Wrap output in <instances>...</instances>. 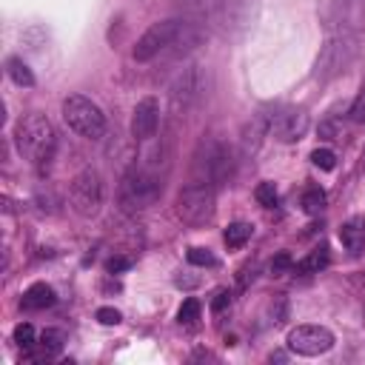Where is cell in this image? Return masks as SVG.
I'll use <instances>...</instances> for the list:
<instances>
[{"mask_svg":"<svg viewBox=\"0 0 365 365\" xmlns=\"http://www.w3.org/2000/svg\"><path fill=\"white\" fill-rule=\"evenodd\" d=\"M9 77H11L17 86H26V88L34 86V74H31V68H29L20 57H11V60H9Z\"/></svg>","mask_w":365,"mask_h":365,"instance_id":"21","label":"cell"},{"mask_svg":"<svg viewBox=\"0 0 365 365\" xmlns=\"http://www.w3.org/2000/svg\"><path fill=\"white\" fill-rule=\"evenodd\" d=\"M254 197H257V202L262 208H274L277 205V188H274V182H259L254 188Z\"/></svg>","mask_w":365,"mask_h":365,"instance_id":"24","label":"cell"},{"mask_svg":"<svg viewBox=\"0 0 365 365\" xmlns=\"http://www.w3.org/2000/svg\"><path fill=\"white\" fill-rule=\"evenodd\" d=\"M288 348L299 356H319L334 348V334L322 325H297L288 331Z\"/></svg>","mask_w":365,"mask_h":365,"instance_id":"8","label":"cell"},{"mask_svg":"<svg viewBox=\"0 0 365 365\" xmlns=\"http://www.w3.org/2000/svg\"><path fill=\"white\" fill-rule=\"evenodd\" d=\"M97 322H103V325H117L123 317H120V311L117 308H97Z\"/></svg>","mask_w":365,"mask_h":365,"instance_id":"30","label":"cell"},{"mask_svg":"<svg viewBox=\"0 0 365 365\" xmlns=\"http://www.w3.org/2000/svg\"><path fill=\"white\" fill-rule=\"evenodd\" d=\"M302 211L305 214H319L322 208H325V191L319 188V185H311V188H305L302 191Z\"/></svg>","mask_w":365,"mask_h":365,"instance_id":"20","label":"cell"},{"mask_svg":"<svg viewBox=\"0 0 365 365\" xmlns=\"http://www.w3.org/2000/svg\"><path fill=\"white\" fill-rule=\"evenodd\" d=\"M331 11H334V23L342 26V34L345 29H359L362 20H365V0H331Z\"/></svg>","mask_w":365,"mask_h":365,"instance_id":"13","label":"cell"},{"mask_svg":"<svg viewBox=\"0 0 365 365\" xmlns=\"http://www.w3.org/2000/svg\"><path fill=\"white\" fill-rule=\"evenodd\" d=\"M328 262H331V251H328V245H317V248L308 251L294 268H297L299 274H317V271H322Z\"/></svg>","mask_w":365,"mask_h":365,"instance_id":"18","label":"cell"},{"mask_svg":"<svg viewBox=\"0 0 365 365\" xmlns=\"http://www.w3.org/2000/svg\"><path fill=\"white\" fill-rule=\"evenodd\" d=\"M228 305H231V291H228V288H217L214 297H211V311L220 314V311H225Z\"/></svg>","mask_w":365,"mask_h":365,"instance_id":"29","label":"cell"},{"mask_svg":"<svg viewBox=\"0 0 365 365\" xmlns=\"http://www.w3.org/2000/svg\"><path fill=\"white\" fill-rule=\"evenodd\" d=\"M188 262L191 265H200V268H211V265H217V257L208 251V248H188Z\"/></svg>","mask_w":365,"mask_h":365,"instance_id":"26","label":"cell"},{"mask_svg":"<svg viewBox=\"0 0 365 365\" xmlns=\"http://www.w3.org/2000/svg\"><path fill=\"white\" fill-rule=\"evenodd\" d=\"M163 194V180L148 171V168H131L123 180H120V188H117V202L125 214H137L143 208H148L151 202H157V197Z\"/></svg>","mask_w":365,"mask_h":365,"instance_id":"2","label":"cell"},{"mask_svg":"<svg viewBox=\"0 0 365 365\" xmlns=\"http://www.w3.org/2000/svg\"><path fill=\"white\" fill-rule=\"evenodd\" d=\"M348 117H351V123H365V86H362V88H359V94L354 97Z\"/></svg>","mask_w":365,"mask_h":365,"instance_id":"27","label":"cell"},{"mask_svg":"<svg viewBox=\"0 0 365 365\" xmlns=\"http://www.w3.org/2000/svg\"><path fill=\"white\" fill-rule=\"evenodd\" d=\"M268 268H271V274H274V277H279V274H285V271H291V268H294V259H291V254L279 251V254L271 259V265H268Z\"/></svg>","mask_w":365,"mask_h":365,"instance_id":"28","label":"cell"},{"mask_svg":"<svg viewBox=\"0 0 365 365\" xmlns=\"http://www.w3.org/2000/svg\"><path fill=\"white\" fill-rule=\"evenodd\" d=\"M308 131V114L302 108H285L271 120V134L277 143H297Z\"/></svg>","mask_w":365,"mask_h":365,"instance_id":"12","label":"cell"},{"mask_svg":"<svg viewBox=\"0 0 365 365\" xmlns=\"http://www.w3.org/2000/svg\"><path fill=\"white\" fill-rule=\"evenodd\" d=\"M174 211L182 222L188 225H202L211 220L214 214V185L208 182H191L185 188H180L177 194V202H174Z\"/></svg>","mask_w":365,"mask_h":365,"instance_id":"4","label":"cell"},{"mask_svg":"<svg viewBox=\"0 0 365 365\" xmlns=\"http://www.w3.org/2000/svg\"><path fill=\"white\" fill-rule=\"evenodd\" d=\"M311 163H314L319 171H334L336 157H334V151H328V148H314V151H311Z\"/></svg>","mask_w":365,"mask_h":365,"instance_id":"25","label":"cell"},{"mask_svg":"<svg viewBox=\"0 0 365 365\" xmlns=\"http://www.w3.org/2000/svg\"><path fill=\"white\" fill-rule=\"evenodd\" d=\"M168 94H171V103H174L177 108H182V111L191 108V106H197L200 97L205 94V74H202V68H200V66L182 68V71L177 74V80L171 83Z\"/></svg>","mask_w":365,"mask_h":365,"instance_id":"10","label":"cell"},{"mask_svg":"<svg viewBox=\"0 0 365 365\" xmlns=\"http://www.w3.org/2000/svg\"><path fill=\"white\" fill-rule=\"evenodd\" d=\"M157 128H160V103L157 97H143L131 114V137L137 143H145L157 134Z\"/></svg>","mask_w":365,"mask_h":365,"instance_id":"11","label":"cell"},{"mask_svg":"<svg viewBox=\"0 0 365 365\" xmlns=\"http://www.w3.org/2000/svg\"><path fill=\"white\" fill-rule=\"evenodd\" d=\"M68 202L80 217H94L103 205V177L94 168H83L68 185Z\"/></svg>","mask_w":365,"mask_h":365,"instance_id":"7","label":"cell"},{"mask_svg":"<svg viewBox=\"0 0 365 365\" xmlns=\"http://www.w3.org/2000/svg\"><path fill=\"white\" fill-rule=\"evenodd\" d=\"M194 171H197V182L225 185L234 177V154H231V148L222 145V143H208L205 154H197Z\"/></svg>","mask_w":365,"mask_h":365,"instance_id":"6","label":"cell"},{"mask_svg":"<svg viewBox=\"0 0 365 365\" xmlns=\"http://www.w3.org/2000/svg\"><path fill=\"white\" fill-rule=\"evenodd\" d=\"M63 120L68 123L71 131H77L86 140H100L106 131V114L94 100L83 94H68L63 100Z\"/></svg>","mask_w":365,"mask_h":365,"instance_id":"3","label":"cell"},{"mask_svg":"<svg viewBox=\"0 0 365 365\" xmlns=\"http://www.w3.org/2000/svg\"><path fill=\"white\" fill-rule=\"evenodd\" d=\"M14 342H17L23 351H31V348L37 345V334H34V328H31L29 322H20V325L14 328Z\"/></svg>","mask_w":365,"mask_h":365,"instance_id":"23","label":"cell"},{"mask_svg":"<svg viewBox=\"0 0 365 365\" xmlns=\"http://www.w3.org/2000/svg\"><path fill=\"white\" fill-rule=\"evenodd\" d=\"M125 268H131V259H125V257H111V259L106 262V271H108V274H120V271H125Z\"/></svg>","mask_w":365,"mask_h":365,"instance_id":"31","label":"cell"},{"mask_svg":"<svg viewBox=\"0 0 365 365\" xmlns=\"http://www.w3.org/2000/svg\"><path fill=\"white\" fill-rule=\"evenodd\" d=\"M200 319V302L194 299V297H188L182 305H180V311H177V322L180 325H194Z\"/></svg>","mask_w":365,"mask_h":365,"instance_id":"22","label":"cell"},{"mask_svg":"<svg viewBox=\"0 0 365 365\" xmlns=\"http://www.w3.org/2000/svg\"><path fill=\"white\" fill-rule=\"evenodd\" d=\"M182 23H185V20H177V17H168V20L151 23V26L140 34V40H137V46H134L131 57H134L137 63H148V60H154L157 54H163V51H165V48H171V46H174V40L180 37Z\"/></svg>","mask_w":365,"mask_h":365,"instance_id":"5","label":"cell"},{"mask_svg":"<svg viewBox=\"0 0 365 365\" xmlns=\"http://www.w3.org/2000/svg\"><path fill=\"white\" fill-rule=\"evenodd\" d=\"M63 342H66L63 331H57V328H46V331L37 336V345H34V348H40V354H34V356H40V359H51V356H57V354L63 351Z\"/></svg>","mask_w":365,"mask_h":365,"instance_id":"17","label":"cell"},{"mask_svg":"<svg viewBox=\"0 0 365 365\" xmlns=\"http://www.w3.org/2000/svg\"><path fill=\"white\" fill-rule=\"evenodd\" d=\"M254 234V225L251 222H231L225 231H222V240L228 248H242Z\"/></svg>","mask_w":365,"mask_h":365,"instance_id":"19","label":"cell"},{"mask_svg":"<svg viewBox=\"0 0 365 365\" xmlns=\"http://www.w3.org/2000/svg\"><path fill=\"white\" fill-rule=\"evenodd\" d=\"M271 120H274V117H268L265 111H259V114L245 125V131H242V151H245V154H254V151L259 148L262 137L271 134Z\"/></svg>","mask_w":365,"mask_h":365,"instance_id":"15","label":"cell"},{"mask_svg":"<svg viewBox=\"0 0 365 365\" xmlns=\"http://www.w3.org/2000/svg\"><path fill=\"white\" fill-rule=\"evenodd\" d=\"M351 51H354V46H351V37H345V34H336V37H331V40L322 46L319 57H317V68H314V77H317V80H331L334 74H339V71L348 66V60H351Z\"/></svg>","mask_w":365,"mask_h":365,"instance_id":"9","label":"cell"},{"mask_svg":"<svg viewBox=\"0 0 365 365\" xmlns=\"http://www.w3.org/2000/svg\"><path fill=\"white\" fill-rule=\"evenodd\" d=\"M51 302H54V288L46 285V282L29 285V288L23 291V299H20V305H23L26 311H43V308H48Z\"/></svg>","mask_w":365,"mask_h":365,"instance_id":"16","label":"cell"},{"mask_svg":"<svg viewBox=\"0 0 365 365\" xmlns=\"http://www.w3.org/2000/svg\"><path fill=\"white\" fill-rule=\"evenodd\" d=\"M339 242L345 245V251L351 257H359L365 251V217H351L339 228Z\"/></svg>","mask_w":365,"mask_h":365,"instance_id":"14","label":"cell"},{"mask_svg":"<svg viewBox=\"0 0 365 365\" xmlns=\"http://www.w3.org/2000/svg\"><path fill=\"white\" fill-rule=\"evenodd\" d=\"M14 143H17V151L31 165H43L54 157L57 134H54V125L43 114H26L14 128Z\"/></svg>","mask_w":365,"mask_h":365,"instance_id":"1","label":"cell"}]
</instances>
